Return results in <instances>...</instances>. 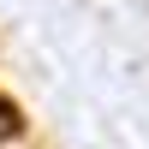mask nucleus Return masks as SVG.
I'll return each instance as SVG.
<instances>
[{"mask_svg": "<svg viewBox=\"0 0 149 149\" xmlns=\"http://www.w3.org/2000/svg\"><path fill=\"white\" fill-rule=\"evenodd\" d=\"M18 125H24V119L12 113V107H6V95H0V137H18Z\"/></svg>", "mask_w": 149, "mask_h": 149, "instance_id": "1", "label": "nucleus"}]
</instances>
